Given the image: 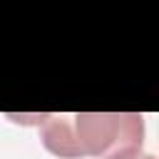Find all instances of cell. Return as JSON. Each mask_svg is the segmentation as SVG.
Returning <instances> with one entry per match:
<instances>
[{
	"label": "cell",
	"mask_w": 159,
	"mask_h": 159,
	"mask_svg": "<svg viewBox=\"0 0 159 159\" xmlns=\"http://www.w3.org/2000/svg\"><path fill=\"white\" fill-rule=\"evenodd\" d=\"M30 119H37L45 149L60 159H137L144 154V117L137 112L40 114Z\"/></svg>",
	"instance_id": "1"
},
{
	"label": "cell",
	"mask_w": 159,
	"mask_h": 159,
	"mask_svg": "<svg viewBox=\"0 0 159 159\" xmlns=\"http://www.w3.org/2000/svg\"><path fill=\"white\" fill-rule=\"evenodd\" d=\"M137 159H157V157H154V154H139Z\"/></svg>",
	"instance_id": "2"
}]
</instances>
